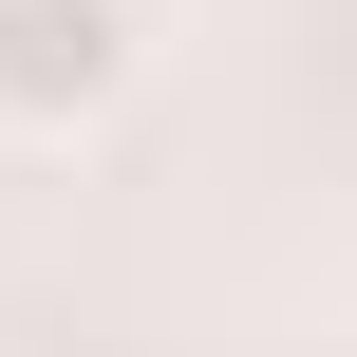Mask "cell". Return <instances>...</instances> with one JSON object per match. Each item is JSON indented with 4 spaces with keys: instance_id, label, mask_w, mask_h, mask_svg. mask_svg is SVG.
I'll list each match as a JSON object with an SVG mask.
<instances>
[{
    "instance_id": "cell-1",
    "label": "cell",
    "mask_w": 357,
    "mask_h": 357,
    "mask_svg": "<svg viewBox=\"0 0 357 357\" xmlns=\"http://www.w3.org/2000/svg\"><path fill=\"white\" fill-rule=\"evenodd\" d=\"M132 75H151V0H0V132L19 151L113 132Z\"/></svg>"
}]
</instances>
